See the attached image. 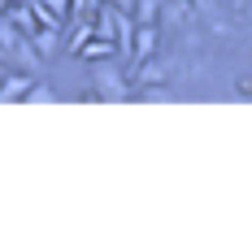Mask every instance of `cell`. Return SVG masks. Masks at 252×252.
Here are the masks:
<instances>
[{"label": "cell", "instance_id": "cell-1", "mask_svg": "<svg viewBox=\"0 0 252 252\" xmlns=\"http://www.w3.org/2000/svg\"><path fill=\"white\" fill-rule=\"evenodd\" d=\"M92 83H96V92H100L104 100H126L130 96V87H126V74L104 57V61H92Z\"/></svg>", "mask_w": 252, "mask_h": 252}, {"label": "cell", "instance_id": "cell-2", "mask_svg": "<svg viewBox=\"0 0 252 252\" xmlns=\"http://www.w3.org/2000/svg\"><path fill=\"white\" fill-rule=\"evenodd\" d=\"M152 52H157V22H135V39H130L126 61L139 70L144 61H152Z\"/></svg>", "mask_w": 252, "mask_h": 252}, {"label": "cell", "instance_id": "cell-3", "mask_svg": "<svg viewBox=\"0 0 252 252\" xmlns=\"http://www.w3.org/2000/svg\"><path fill=\"white\" fill-rule=\"evenodd\" d=\"M31 87H35V78H31V74H4V78H0V104L26 100Z\"/></svg>", "mask_w": 252, "mask_h": 252}, {"label": "cell", "instance_id": "cell-4", "mask_svg": "<svg viewBox=\"0 0 252 252\" xmlns=\"http://www.w3.org/2000/svg\"><path fill=\"white\" fill-rule=\"evenodd\" d=\"M113 39H104V35H92L83 48H78V57H87V61H104V57H113Z\"/></svg>", "mask_w": 252, "mask_h": 252}, {"label": "cell", "instance_id": "cell-5", "mask_svg": "<svg viewBox=\"0 0 252 252\" xmlns=\"http://www.w3.org/2000/svg\"><path fill=\"white\" fill-rule=\"evenodd\" d=\"M104 0H70V22H92Z\"/></svg>", "mask_w": 252, "mask_h": 252}, {"label": "cell", "instance_id": "cell-6", "mask_svg": "<svg viewBox=\"0 0 252 252\" xmlns=\"http://www.w3.org/2000/svg\"><path fill=\"white\" fill-rule=\"evenodd\" d=\"M130 18H135V22H157V18H161V0H135Z\"/></svg>", "mask_w": 252, "mask_h": 252}, {"label": "cell", "instance_id": "cell-7", "mask_svg": "<svg viewBox=\"0 0 252 252\" xmlns=\"http://www.w3.org/2000/svg\"><path fill=\"white\" fill-rule=\"evenodd\" d=\"M26 100H39V104H48V100H57V96H52V87H44V83H35V87L26 92Z\"/></svg>", "mask_w": 252, "mask_h": 252}, {"label": "cell", "instance_id": "cell-8", "mask_svg": "<svg viewBox=\"0 0 252 252\" xmlns=\"http://www.w3.org/2000/svg\"><path fill=\"white\" fill-rule=\"evenodd\" d=\"M104 4H113V9H126V13L135 9V0H104Z\"/></svg>", "mask_w": 252, "mask_h": 252}, {"label": "cell", "instance_id": "cell-9", "mask_svg": "<svg viewBox=\"0 0 252 252\" xmlns=\"http://www.w3.org/2000/svg\"><path fill=\"white\" fill-rule=\"evenodd\" d=\"M4 4H22V0H4Z\"/></svg>", "mask_w": 252, "mask_h": 252}, {"label": "cell", "instance_id": "cell-10", "mask_svg": "<svg viewBox=\"0 0 252 252\" xmlns=\"http://www.w3.org/2000/svg\"><path fill=\"white\" fill-rule=\"evenodd\" d=\"M4 9H9V4H4V0H0V13H4Z\"/></svg>", "mask_w": 252, "mask_h": 252}, {"label": "cell", "instance_id": "cell-11", "mask_svg": "<svg viewBox=\"0 0 252 252\" xmlns=\"http://www.w3.org/2000/svg\"><path fill=\"white\" fill-rule=\"evenodd\" d=\"M0 61H4V52H0Z\"/></svg>", "mask_w": 252, "mask_h": 252}]
</instances>
